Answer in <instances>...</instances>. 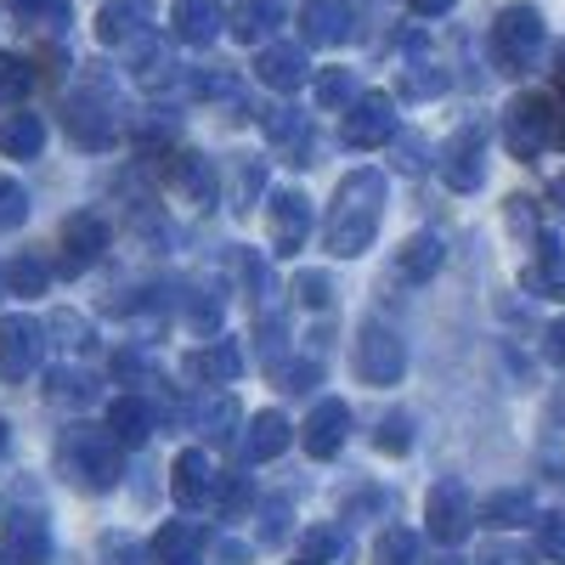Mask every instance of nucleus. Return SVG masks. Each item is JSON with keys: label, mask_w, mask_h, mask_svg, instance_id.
<instances>
[{"label": "nucleus", "mask_w": 565, "mask_h": 565, "mask_svg": "<svg viewBox=\"0 0 565 565\" xmlns=\"http://www.w3.org/2000/svg\"><path fill=\"white\" fill-rule=\"evenodd\" d=\"M380 221H385V175L380 170H351L340 181L334 204H328V221H322L328 255H340V260L367 255L373 238H380Z\"/></svg>", "instance_id": "nucleus-1"}, {"label": "nucleus", "mask_w": 565, "mask_h": 565, "mask_svg": "<svg viewBox=\"0 0 565 565\" xmlns=\"http://www.w3.org/2000/svg\"><path fill=\"white\" fill-rule=\"evenodd\" d=\"M63 125L74 136V148H85V153L119 148L125 108H119V90H114L108 63H79V85L68 90V103H63Z\"/></svg>", "instance_id": "nucleus-2"}, {"label": "nucleus", "mask_w": 565, "mask_h": 565, "mask_svg": "<svg viewBox=\"0 0 565 565\" xmlns=\"http://www.w3.org/2000/svg\"><path fill=\"white\" fill-rule=\"evenodd\" d=\"M57 469L90 498H103L125 481V441L108 430V424H85L74 418L63 441H57Z\"/></svg>", "instance_id": "nucleus-3"}, {"label": "nucleus", "mask_w": 565, "mask_h": 565, "mask_svg": "<svg viewBox=\"0 0 565 565\" xmlns=\"http://www.w3.org/2000/svg\"><path fill=\"white\" fill-rule=\"evenodd\" d=\"M559 130V103L548 97V90H532V97H514L503 108V148L514 159H537L548 141Z\"/></svg>", "instance_id": "nucleus-4"}, {"label": "nucleus", "mask_w": 565, "mask_h": 565, "mask_svg": "<svg viewBox=\"0 0 565 565\" xmlns=\"http://www.w3.org/2000/svg\"><path fill=\"white\" fill-rule=\"evenodd\" d=\"M543 18L532 7H503L498 23H492V63L503 74H526L537 57H543Z\"/></svg>", "instance_id": "nucleus-5"}, {"label": "nucleus", "mask_w": 565, "mask_h": 565, "mask_svg": "<svg viewBox=\"0 0 565 565\" xmlns=\"http://www.w3.org/2000/svg\"><path fill=\"white\" fill-rule=\"evenodd\" d=\"M356 380L362 385H373V391H385V385H396L402 373H407V345H402V334L396 328H385V322H362V334H356Z\"/></svg>", "instance_id": "nucleus-6"}, {"label": "nucleus", "mask_w": 565, "mask_h": 565, "mask_svg": "<svg viewBox=\"0 0 565 565\" xmlns=\"http://www.w3.org/2000/svg\"><path fill=\"white\" fill-rule=\"evenodd\" d=\"M424 521H430V537L441 548H458L469 532H476V498H469L463 481H436L430 487V503H424Z\"/></svg>", "instance_id": "nucleus-7"}, {"label": "nucleus", "mask_w": 565, "mask_h": 565, "mask_svg": "<svg viewBox=\"0 0 565 565\" xmlns=\"http://www.w3.org/2000/svg\"><path fill=\"white\" fill-rule=\"evenodd\" d=\"M103 249H108V221H103L97 210H79V215L63 221L57 271H63V277H79V271H90V266L103 260Z\"/></svg>", "instance_id": "nucleus-8"}, {"label": "nucleus", "mask_w": 565, "mask_h": 565, "mask_svg": "<svg viewBox=\"0 0 565 565\" xmlns=\"http://www.w3.org/2000/svg\"><path fill=\"white\" fill-rule=\"evenodd\" d=\"M385 141H396V103L385 90H362L345 108V148L367 153V148H385Z\"/></svg>", "instance_id": "nucleus-9"}, {"label": "nucleus", "mask_w": 565, "mask_h": 565, "mask_svg": "<svg viewBox=\"0 0 565 565\" xmlns=\"http://www.w3.org/2000/svg\"><path fill=\"white\" fill-rule=\"evenodd\" d=\"M441 181L452 193H476L487 181V130L481 125H463L447 148H441Z\"/></svg>", "instance_id": "nucleus-10"}, {"label": "nucleus", "mask_w": 565, "mask_h": 565, "mask_svg": "<svg viewBox=\"0 0 565 565\" xmlns=\"http://www.w3.org/2000/svg\"><path fill=\"white\" fill-rule=\"evenodd\" d=\"M45 356V322L34 317H0V373L7 380H29Z\"/></svg>", "instance_id": "nucleus-11"}, {"label": "nucleus", "mask_w": 565, "mask_h": 565, "mask_svg": "<svg viewBox=\"0 0 565 565\" xmlns=\"http://www.w3.org/2000/svg\"><path fill=\"white\" fill-rule=\"evenodd\" d=\"M266 232H271V249H277V255H300L306 238H311V199L295 193V186L271 193V204H266Z\"/></svg>", "instance_id": "nucleus-12"}, {"label": "nucleus", "mask_w": 565, "mask_h": 565, "mask_svg": "<svg viewBox=\"0 0 565 565\" xmlns=\"http://www.w3.org/2000/svg\"><path fill=\"white\" fill-rule=\"evenodd\" d=\"M164 159H170V164H164V175H170V193H175V199H186V204H199V210H210V204H215V193H221L215 159H204V153H193V148L164 153Z\"/></svg>", "instance_id": "nucleus-13"}, {"label": "nucleus", "mask_w": 565, "mask_h": 565, "mask_svg": "<svg viewBox=\"0 0 565 565\" xmlns=\"http://www.w3.org/2000/svg\"><path fill=\"white\" fill-rule=\"evenodd\" d=\"M215 487H221V476H215V463H210L199 447H186V452L170 463V492H175L181 509H210V503H215Z\"/></svg>", "instance_id": "nucleus-14"}, {"label": "nucleus", "mask_w": 565, "mask_h": 565, "mask_svg": "<svg viewBox=\"0 0 565 565\" xmlns=\"http://www.w3.org/2000/svg\"><path fill=\"white\" fill-rule=\"evenodd\" d=\"M345 436H351V407H345L340 396H322V402L311 407V418H306V430H300L306 452H311V458H334V452L345 447Z\"/></svg>", "instance_id": "nucleus-15"}, {"label": "nucleus", "mask_w": 565, "mask_h": 565, "mask_svg": "<svg viewBox=\"0 0 565 565\" xmlns=\"http://www.w3.org/2000/svg\"><path fill=\"white\" fill-rule=\"evenodd\" d=\"M7 559L12 565H45L52 559V521L40 509H18L7 521Z\"/></svg>", "instance_id": "nucleus-16"}, {"label": "nucleus", "mask_w": 565, "mask_h": 565, "mask_svg": "<svg viewBox=\"0 0 565 565\" xmlns=\"http://www.w3.org/2000/svg\"><path fill=\"white\" fill-rule=\"evenodd\" d=\"M141 34H153V0H103V12H97L103 45H130Z\"/></svg>", "instance_id": "nucleus-17"}, {"label": "nucleus", "mask_w": 565, "mask_h": 565, "mask_svg": "<svg viewBox=\"0 0 565 565\" xmlns=\"http://www.w3.org/2000/svg\"><path fill=\"white\" fill-rule=\"evenodd\" d=\"M351 29H356L351 0H306V12H300V34H306V45H345Z\"/></svg>", "instance_id": "nucleus-18"}, {"label": "nucleus", "mask_w": 565, "mask_h": 565, "mask_svg": "<svg viewBox=\"0 0 565 565\" xmlns=\"http://www.w3.org/2000/svg\"><path fill=\"white\" fill-rule=\"evenodd\" d=\"M260 130H266V141L289 159V164H311L306 153H311V119L306 114H295V108H266L260 114Z\"/></svg>", "instance_id": "nucleus-19"}, {"label": "nucleus", "mask_w": 565, "mask_h": 565, "mask_svg": "<svg viewBox=\"0 0 565 565\" xmlns=\"http://www.w3.org/2000/svg\"><path fill=\"white\" fill-rule=\"evenodd\" d=\"M108 430H114L125 447H148L153 430H159V413H153V402L141 396V391H125V396L108 407Z\"/></svg>", "instance_id": "nucleus-20"}, {"label": "nucleus", "mask_w": 565, "mask_h": 565, "mask_svg": "<svg viewBox=\"0 0 565 565\" xmlns=\"http://www.w3.org/2000/svg\"><path fill=\"white\" fill-rule=\"evenodd\" d=\"M170 29L181 45H215V34L226 29V12H221V0H175Z\"/></svg>", "instance_id": "nucleus-21"}, {"label": "nucleus", "mask_w": 565, "mask_h": 565, "mask_svg": "<svg viewBox=\"0 0 565 565\" xmlns=\"http://www.w3.org/2000/svg\"><path fill=\"white\" fill-rule=\"evenodd\" d=\"M526 289L543 300H565V238H554V232L537 238L532 266H526Z\"/></svg>", "instance_id": "nucleus-22"}, {"label": "nucleus", "mask_w": 565, "mask_h": 565, "mask_svg": "<svg viewBox=\"0 0 565 565\" xmlns=\"http://www.w3.org/2000/svg\"><path fill=\"white\" fill-rule=\"evenodd\" d=\"M306 45H260V57H255V74L260 85L271 90H300L306 85Z\"/></svg>", "instance_id": "nucleus-23"}, {"label": "nucleus", "mask_w": 565, "mask_h": 565, "mask_svg": "<svg viewBox=\"0 0 565 565\" xmlns=\"http://www.w3.org/2000/svg\"><path fill=\"white\" fill-rule=\"evenodd\" d=\"M148 565H204V532H199L193 521H170V526H159Z\"/></svg>", "instance_id": "nucleus-24"}, {"label": "nucleus", "mask_w": 565, "mask_h": 565, "mask_svg": "<svg viewBox=\"0 0 565 565\" xmlns=\"http://www.w3.org/2000/svg\"><path fill=\"white\" fill-rule=\"evenodd\" d=\"M441 260H447V249H441L436 232H413V238L396 249V277L402 282H430L441 271Z\"/></svg>", "instance_id": "nucleus-25"}, {"label": "nucleus", "mask_w": 565, "mask_h": 565, "mask_svg": "<svg viewBox=\"0 0 565 565\" xmlns=\"http://www.w3.org/2000/svg\"><path fill=\"white\" fill-rule=\"evenodd\" d=\"M289 441H295V424L289 418H282V413H255L249 430H244V458L249 463H271Z\"/></svg>", "instance_id": "nucleus-26"}, {"label": "nucleus", "mask_w": 565, "mask_h": 565, "mask_svg": "<svg viewBox=\"0 0 565 565\" xmlns=\"http://www.w3.org/2000/svg\"><path fill=\"white\" fill-rule=\"evenodd\" d=\"M186 373H193L199 385H232V380L244 373V351L232 345V340H215V345H204V351L186 356Z\"/></svg>", "instance_id": "nucleus-27"}, {"label": "nucleus", "mask_w": 565, "mask_h": 565, "mask_svg": "<svg viewBox=\"0 0 565 565\" xmlns=\"http://www.w3.org/2000/svg\"><path fill=\"white\" fill-rule=\"evenodd\" d=\"M40 148H45V119L40 114L18 108V114L0 119V153L7 159H40Z\"/></svg>", "instance_id": "nucleus-28"}, {"label": "nucleus", "mask_w": 565, "mask_h": 565, "mask_svg": "<svg viewBox=\"0 0 565 565\" xmlns=\"http://www.w3.org/2000/svg\"><path fill=\"white\" fill-rule=\"evenodd\" d=\"M476 521H487L492 532L526 526V521H532V492H526V487H503V492H492V498L476 509Z\"/></svg>", "instance_id": "nucleus-29"}, {"label": "nucleus", "mask_w": 565, "mask_h": 565, "mask_svg": "<svg viewBox=\"0 0 565 565\" xmlns=\"http://www.w3.org/2000/svg\"><path fill=\"white\" fill-rule=\"evenodd\" d=\"M282 18H289V0H244V7L232 12V34H238L244 45H260Z\"/></svg>", "instance_id": "nucleus-30"}, {"label": "nucleus", "mask_w": 565, "mask_h": 565, "mask_svg": "<svg viewBox=\"0 0 565 565\" xmlns=\"http://www.w3.org/2000/svg\"><path fill=\"white\" fill-rule=\"evenodd\" d=\"M186 424H193L204 441H226V436H232V424H238V402H232L226 391H221V396H204L193 413H186Z\"/></svg>", "instance_id": "nucleus-31"}, {"label": "nucleus", "mask_w": 565, "mask_h": 565, "mask_svg": "<svg viewBox=\"0 0 565 565\" xmlns=\"http://www.w3.org/2000/svg\"><path fill=\"white\" fill-rule=\"evenodd\" d=\"M45 396H52L57 407H79V413H85L90 402L103 396V385L90 380L85 367H57V373H52V385H45Z\"/></svg>", "instance_id": "nucleus-32"}, {"label": "nucleus", "mask_w": 565, "mask_h": 565, "mask_svg": "<svg viewBox=\"0 0 565 565\" xmlns=\"http://www.w3.org/2000/svg\"><path fill=\"white\" fill-rule=\"evenodd\" d=\"M186 322L199 328V334H215L221 328V317H226V289L221 282H193V295H186Z\"/></svg>", "instance_id": "nucleus-33"}, {"label": "nucleus", "mask_w": 565, "mask_h": 565, "mask_svg": "<svg viewBox=\"0 0 565 565\" xmlns=\"http://www.w3.org/2000/svg\"><path fill=\"white\" fill-rule=\"evenodd\" d=\"M300 559L306 565H345L351 559V537L340 526H311L306 543H300Z\"/></svg>", "instance_id": "nucleus-34"}, {"label": "nucleus", "mask_w": 565, "mask_h": 565, "mask_svg": "<svg viewBox=\"0 0 565 565\" xmlns=\"http://www.w3.org/2000/svg\"><path fill=\"white\" fill-rule=\"evenodd\" d=\"M12 18H23L29 29H63L68 23V0H0Z\"/></svg>", "instance_id": "nucleus-35"}, {"label": "nucleus", "mask_w": 565, "mask_h": 565, "mask_svg": "<svg viewBox=\"0 0 565 565\" xmlns=\"http://www.w3.org/2000/svg\"><path fill=\"white\" fill-rule=\"evenodd\" d=\"M45 282H52V266H40L34 255L7 260V295H45Z\"/></svg>", "instance_id": "nucleus-36"}, {"label": "nucleus", "mask_w": 565, "mask_h": 565, "mask_svg": "<svg viewBox=\"0 0 565 565\" xmlns=\"http://www.w3.org/2000/svg\"><path fill=\"white\" fill-rule=\"evenodd\" d=\"M45 328H52V334H63L57 345L68 351V356H85L90 345H97V328H90L85 317H74V311H57L52 322H45Z\"/></svg>", "instance_id": "nucleus-37"}, {"label": "nucleus", "mask_w": 565, "mask_h": 565, "mask_svg": "<svg viewBox=\"0 0 565 565\" xmlns=\"http://www.w3.org/2000/svg\"><path fill=\"white\" fill-rule=\"evenodd\" d=\"M356 103V79L351 68H328L317 74V108H351Z\"/></svg>", "instance_id": "nucleus-38"}, {"label": "nucleus", "mask_w": 565, "mask_h": 565, "mask_svg": "<svg viewBox=\"0 0 565 565\" xmlns=\"http://www.w3.org/2000/svg\"><path fill=\"white\" fill-rule=\"evenodd\" d=\"M34 90V68L12 52H0V103H23Z\"/></svg>", "instance_id": "nucleus-39"}, {"label": "nucleus", "mask_w": 565, "mask_h": 565, "mask_svg": "<svg viewBox=\"0 0 565 565\" xmlns=\"http://www.w3.org/2000/svg\"><path fill=\"white\" fill-rule=\"evenodd\" d=\"M373 559L380 565H418V537L407 526H391L380 543H373Z\"/></svg>", "instance_id": "nucleus-40"}, {"label": "nucleus", "mask_w": 565, "mask_h": 565, "mask_svg": "<svg viewBox=\"0 0 565 565\" xmlns=\"http://www.w3.org/2000/svg\"><path fill=\"white\" fill-rule=\"evenodd\" d=\"M255 340H260V362H266V367H277L282 345H289V328H282V317H277V311H266V317L255 322Z\"/></svg>", "instance_id": "nucleus-41"}, {"label": "nucleus", "mask_w": 565, "mask_h": 565, "mask_svg": "<svg viewBox=\"0 0 565 565\" xmlns=\"http://www.w3.org/2000/svg\"><path fill=\"white\" fill-rule=\"evenodd\" d=\"M29 221V193H23V186L12 181V175H0V226H23Z\"/></svg>", "instance_id": "nucleus-42"}, {"label": "nucleus", "mask_w": 565, "mask_h": 565, "mask_svg": "<svg viewBox=\"0 0 565 565\" xmlns=\"http://www.w3.org/2000/svg\"><path fill=\"white\" fill-rule=\"evenodd\" d=\"M103 565H148V554L130 532H103Z\"/></svg>", "instance_id": "nucleus-43"}, {"label": "nucleus", "mask_w": 565, "mask_h": 565, "mask_svg": "<svg viewBox=\"0 0 565 565\" xmlns=\"http://www.w3.org/2000/svg\"><path fill=\"white\" fill-rule=\"evenodd\" d=\"M249 509H255V487H249L244 476H226V487H221V514H226V521H244Z\"/></svg>", "instance_id": "nucleus-44"}, {"label": "nucleus", "mask_w": 565, "mask_h": 565, "mask_svg": "<svg viewBox=\"0 0 565 565\" xmlns=\"http://www.w3.org/2000/svg\"><path fill=\"white\" fill-rule=\"evenodd\" d=\"M295 300H300L306 311H322L328 300H334V282H328L322 271H300V277H295Z\"/></svg>", "instance_id": "nucleus-45"}, {"label": "nucleus", "mask_w": 565, "mask_h": 565, "mask_svg": "<svg viewBox=\"0 0 565 565\" xmlns=\"http://www.w3.org/2000/svg\"><path fill=\"white\" fill-rule=\"evenodd\" d=\"M402 90L407 97H436V90H447V68H430V63H418L402 74Z\"/></svg>", "instance_id": "nucleus-46"}, {"label": "nucleus", "mask_w": 565, "mask_h": 565, "mask_svg": "<svg viewBox=\"0 0 565 565\" xmlns=\"http://www.w3.org/2000/svg\"><path fill=\"white\" fill-rule=\"evenodd\" d=\"M537 554L565 559V509H554V514H543V521H537Z\"/></svg>", "instance_id": "nucleus-47"}, {"label": "nucleus", "mask_w": 565, "mask_h": 565, "mask_svg": "<svg viewBox=\"0 0 565 565\" xmlns=\"http://www.w3.org/2000/svg\"><path fill=\"white\" fill-rule=\"evenodd\" d=\"M373 441H380V452H407V447H413V418H407V413H391Z\"/></svg>", "instance_id": "nucleus-48"}, {"label": "nucleus", "mask_w": 565, "mask_h": 565, "mask_svg": "<svg viewBox=\"0 0 565 565\" xmlns=\"http://www.w3.org/2000/svg\"><path fill=\"white\" fill-rule=\"evenodd\" d=\"M260 543H282L289 537V498H271V503H260Z\"/></svg>", "instance_id": "nucleus-49"}, {"label": "nucleus", "mask_w": 565, "mask_h": 565, "mask_svg": "<svg viewBox=\"0 0 565 565\" xmlns=\"http://www.w3.org/2000/svg\"><path fill=\"white\" fill-rule=\"evenodd\" d=\"M199 97H210V103H215V97H221V103H238V79H232L226 68H204V74H199Z\"/></svg>", "instance_id": "nucleus-50"}, {"label": "nucleus", "mask_w": 565, "mask_h": 565, "mask_svg": "<svg viewBox=\"0 0 565 565\" xmlns=\"http://www.w3.org/2000/svg\"><path fill=\"white\" fill-rule=\"evenodd\" d=\"M255 186H266V170H260L255 159H244V164H238V204H232V210H249V204H255Z\"/></svg>", "instance_id": "nucleus-51"}, {"label": "nucleus", "mask_w": 565, "mask_h": 565, "mask_svg": "<svg viewBox=\"0 0 565 565\" xmlns=\"http://www.w3.org/2000/svg\"><path fill=\"white\" fill-rule=\"evenodd\" d=\"M317 380H322V367H317V362H295L289 373H282V391H295V396H306V391H311Z\"/></svg>", "instance_id": "nucleus-52"}, {"label": "nucleus", "mask_w": 565, "mask_h": 565, "mask_svg": "<svg viewBox=\"0 0 565 565\" xmlns=\"http://www.w3.org/2000/svg\"><path fill=\"white\" fill-rule=\"evenodd\" d=\"M244 277H249V289H255V306H260V300L271 295V271H266V266H260L255 255H244Z\"/></svg>", "instance_id": "nucleus-53"}, {"label": "nucleus", "mask_w": 565, "mask_h": 565, "mask_svg": "<svg viewBox=\"0 0 565 565\" xmlns=\"http://www.w3.org/2000/svg\"><path fill=\"white\" fill-rule=\"evenodd\" d=\"M543 351H548V362H554V367H565V317H559V322H548Z\"/></svg>", "instance_id": "nucleus-54"}, {"label": "nucleus", "mask_w": 565, "mask_h": 565, "mask_svg": "<svg viewBox=\"0 0 565 565\" xmlns=\"http://www.w3.org/2000/svg\"><path fill=\"white\" fill-rule=\"evenodd\" d=\"M402 170H407V175H418V170H424V141H413V136L402 141Z\"/></svg>", "instance_id": "nucleus-55"}, {"label": "nucleus", "mask_w": 565, "mask_h": 565, "mask_svg": "<svg viewBox=\"0 0 565 565\" xmlns=\"http://www.w3.org/2000/svg\"><path fill=\"white\" fill-rule=\"evenodd\" d=\"M543 469H548V481L565 492V452H554V447H543Z\"/></svg>", "instance_id": "nucleus-56"}, {"label": "nucleus", "mask_w": 565, "mask_h": 565, "mask_svg": "<svg viewBox=\"0 0 565 565\" xmlns=\"http://www.w3.org/2000/svg\"><path fill=\"white\" fill-rule=\"evenodd\" d=\"M481 565H532V554H521V548H492Z\"/></svg>", "instance_id": "nucleus-57"}, {"label": "nucleus", "mask_w": 565, "mask_h": 565, "mask_svg": "<svg viewBox=\"0 0 565 565\" xmlns=\"http://www.w3.org/2000/svg\"><path fill=\"white\" fill-rule=\"evenodd\" d=\"M407 7L418 12V18H441V12H452L458 0H407Z\"/></svg>", "instance_id": "nucleus-58"}, {"label": "nucleus", "mask_w": 565, "mask_h": 565, "mask_svg": "<svg viewBox=\"0 0 565 565\" xmlns=\"http://www.w3.org/2000/svg\"><path fill=\"white\" fill-rule=\"evenodd\" d=\"M12 447V430H7V418H0V452H7Z\"/></svg>", "instance_id": "nucleus-59"}, {"label": "nucleus", "mask_w": 565, "mask_h": 565, "mask_svg": "<svg viewBox=\"0 0 565 565\" xmlns=\"http://www.w3.org/2000/svg\"><path fill=\"white\" fill-rule=\"evenodd\" d=\"M436 565H469V559H458V554H447V559H436Z\"/></svg>", "instance_id": "nucleus-60"}, {"label": "nucleus", "mask_w": 565, "mask_h": 565, "mask_svg": "<svg viewBox=\"0 0 565 565\" xmlns=\"http://www.w3.org/2000/svg\"><path fill=\"white\" fill-rule=\"evenodd\" d=\"M554 413H559V424H565V391H559V402H554Z\"/></svg>", "instance_id": "nucleus-61"}, {"label": "nucleus", "mask_w": 565, "mask_h": 565, "mask_svg": "<svg viewBox=\"0 0 565 565\" xmlns=\"http://www.w3.org/2000/svg\"><path fill=\"white\" fill-rule=\"evenodd\" d=\"M0 289H7V266H0Z\"/></svg>", "instance_id": "nucleus-62"}, {"label": "nucleus", "mask_w": 565, "mask_h": 565, "mask_svg": "<svg viewBox=\"0 0 565 565\" xmlns=\"http://www.w3.org/2000/svg\"><path fill=\"white\" fill-rule=\"evenodd\" d=\"M0 565H12V559H7V548H0Z\"/></svg>", "instance_id": "nucleus-63"}, {"label": "nucleus", "mask_w": 565, "mask_h": 565, "mask_svg": "<svg viewBox=\"0 0 565 565\" xmlns=\"http://www.w3.org/2000/svg\"><path fill=\"white\" fill-rule=\"evenodd\" d=\"M300 565H306V559H300Z\"/></svg>", "instance_id": "nucleus-64"}]
</instances>
